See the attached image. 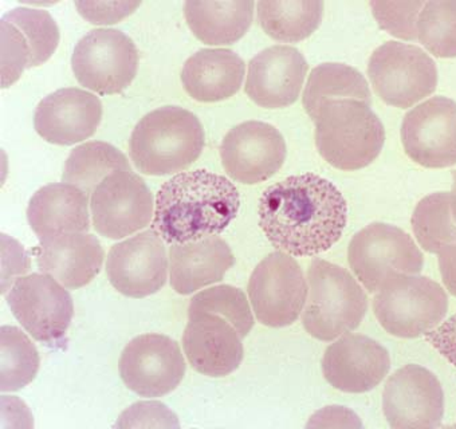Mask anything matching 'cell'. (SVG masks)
<instances>
[{
  "mask_svg": "<svg viewBox=\"0 0 456 429\" xmlns=\"http://www.w3.org/2000/svg\"><path fill=\"white\" fill-rule=\"evenodd\" d=\"M348 206L338 188L315 174H297L265 190L259 226L278 251L315 256L330 250L346 230Z\"/></svg>",
  "mask_w": 456,
  "mask_h": 429,
  "instance_id": "1",
  "label": "cell"
},
{
  "mask_svg": "<svg viewBox=\"0 0 456 429\" xmlns=\"http://www.w3.org/2000/svg\"><path fill=\"white\" fill-rule=\"evenodd\" d=\"M240 190L222 174L206 169L183 172L156 195L152 230L169 245L222 234L237 218Z\"/></svg>",
  "mask_w": 456,
  "mask_h": 429,
  "instance_id": "2",
  "label": "cell"
},
{
  "mask_svg": "<svg viewBox=\"0 0 456 429\" xmlns=\"http://www.w3.org/2000/svg\"><path fill=\"white\" fill-rule=\"evenodd\" d=\"M199 118L179 106H163L145 115L129 140V156L148 176L174 174L192 166L204 148Z\"/></svg>",
  "mask_w": 456,
  "mask_h": 429,
  "instance_id": "3",
  "label": "cell"
},
{
  "mask_svg": "<svg viewBox=\"0 0 456 429\" xmlns=\"http://www.w3.org/2000/svg\"><path fill=\"white\" fill-rule=\"evenodd\" d=\"M313 121L318 153L334 168L359 171L383 150L386 129L370 105L362 101H329Z\"/></svg>",
  "mask_w": 456,
  "mask_h": 429,
  "instance_id": "4",
  "label": "cell"
},
{
  "mask_svg": "<svg viewBox=\"0 0 456 429\" xmlns=\"http://www.w3.org/2000/svg\"><path fill=\"white\" fill-rule=\"evenodd\" d=\"M307 286L302 324L312 337L330 343L360 327L367 294L348 270L314 259L307 269Z\"/></svg>",
  "mask_w": 456,
  "mask_h": 429,
  "instance_id": "5",
  "label": "cell"
},
{
  "mask_svg": "<svg viewBox=\"0 0 456 429\" xmlns=\"http://www.w3.org/2000/svg\"><path fill=\"white\" fill-rule=\"evenodd\" d=\"M373 312L389 335L420 337L444 320L448 296L442 286L429 278L392 272L373 299Z\"/></svg>",
  "mask_w": 456,
  "mask_h": 429,
  "instance_id": "6",
  "label": "cell"
},
{
  "mask_svg": "<svg viewBox=\"0 0 456 429\" xmlns=\"http://www.w3.org/2000/svg\"><path fill=\"white\" fill-rule=\"evenodd\" d=\"M368 76L379 97L400 109L420 102L437 86L434 60L420 47L402 42L378 47L370 55Z\"/></svg>",
  "mask_w": 456,
  "mask_h": 429,
  "instance_id": "7",
  "label": "cell"
},
{
  "mask_svg": "<svg viewBox=\"0 0 456 429\" xmlns=\"http://www.w3.org/2000/svg\"><path fill=\"white\" fill-rule=\"evenodd\" d=\"M139 50L126 34L97 28L77 44L71 57L81 86L101 95L123 93L139 70Z\"/></svg>",
  "mask_w": 456,
  "mask_h": 429,
  "instance_id": "8",
  "label": "cell"
},
{
  "mask_svg": "<svg viewBox=\"0 0 456 429\" xmlns=\"http://www.w3.org/2000/svg\"><path fill=\"white\" fill-rule=\"evenodd\" d=\"M248 290L256 320L265 327L285 328L304 312L309 286L298 262L275 251L254 269Z\"/></svg>",
  "mask_w": 456,
  "mask_h": 429,
  "instance_id": "9",
  "label": "cell"
},
{
  "mask_svg": "<svg viewBox=\"0 0 456 429\" xmlns=\"http://www.w3.org/2000/svg\"><path fill=\"white\" fill-rule=\"evenodd\" d=\"M351 269L370 293H376L392 272L419 274L424 256L412 238L386 223H372L352 238L348 248Z\"/></svg>",
  "mask_w": 456,
  "mask_h": 429,
  "instance_id": "10",
  "label": "cell"
},
{
  "mask_svg": "<svg viewBox=\"0 0 456 429\" xmlns=\"http://www.w3.org/2000/svg\"><path fill=\"white\" fill-rule=\"evenodd\" d=\"M7 304L23 329L39 343H61L73 320L70 294L49 274L18 278L7 295Z\"/></svg>",
  "mask_w": 456,
  "mask_h": 429,
  "instance_id": "11",
  "label": "cell"
},
{
  "mask_svg": "<svg viewBox=\"0 0 456 429\" xmlns=\"http://www.w3.org/2000/svg\"><path fill=\"white\" fill-rule=\"evenodd\" d=\"M93 227L109 239H123L152 222L153 195L139 174L116 171L92 195Z\"/></svg>",
  "mask_w": 456,
  "mask_h": 429,
  "instance_id": "12",
  "label": "cell"
},
{
  "mask_svg": "<svg viewBox=\"0 0 456 429\" xmlns=\"http://www.w3.org/2000/svg\"><path fill=\"white\" fill-rule=\"evenodd\" d=\"M185 368L179 344L153 333L134 338L118 361L121 380L142 397L171 393L184 378Z\"/></svg>",
  "mask_w": 456,
  "mask_h": 429,
  "instance_id": "13",
  "label": "cell"
},
{
  "mask_svg": "<svg viewBox=\"0 0 456 429\" xmlns=\"http://www.w3.org/2000/svg\"><path fill=\"white\" fill-rule=\"evenodd\" d=\"M383 409L392 428H437L444 415V392L434 373L405 365L387 381Z\"/></svg>",
  "mask_w": 456,
  "mask_h": 429,
  "instance_id": "14",
  "label": "cell"
},
{
  "mask_svg": "<svg viewBox=\"0 0 456 429\" xmlns=\"http://www.w3.org/2000/svg\"><path fill=\"white\" fill-rule=\"evenodd\" d=\"M402 142L411 160L424 168L456 164V102L432 97L405 115Z\"/></svg>",
  "mask_w": 456,
  "mask_h": 429,
  "instance_id": "15",
  "label": "cell"
},
{
  "mask_svg": "<svg viewBox=\"0 0 456 429\" xmlns=\"http://www.w3.org/2000/svg\"><path fill=\"white\" fill-rule=\"evenodd\" d=\"M286 142L275 126L246 121L225 134L220 145L223 168L242 184H258L274 176L286 160Z\"/></svg>",
  "mask_w": 456,
  "mask_h": 429,
  "instance_id": "16",
  "label": "cell"
},
{
  "mask_svg": "<svg viewBox=\"0 0 456 429\" xmlns=\"http://www.w3.org/2000/svg\"><path fill=\"white\" fill-rule=\"evenodd\" d=\"M106 274L118 293L131 298L158 293L168 274L163 239L152 230L114 245L106 258Z\"/></svg>",
  "mask_w": 456,
  "mask_h": 429,
  "instance_id": "17",
  "label": "cell"
},
{
  "mask_svg": "<svg viewBox=\"0 0 456 429\" xmlns=\"http://www.w3.org/2000/svg\"><path fill=\"white\" fill-rule=\"evenodd\" d=\"M183 333V349L196 372L209 377H224L242 364L243 337L222 315L208 312H188Z\"/></svg>",
  "mask_w": 456,
  "mask_h": 429,
  "instance_id": "18",
  "label": "cell"
},
{
  "mask_svg": "<svg viewBox=\"0 0 456 429\" xmlns=\"http://www.w3.org/2000/svg\"><path fill=\"white\" fill-rule=\"evenodd\" d=\"M391 369L388 351L378 341L362 335H344L334 341L322 359L325 380L346 393L375 389Z\"/></svg>",
  "mask_w": 456,
  "mask_h": 429,
  "instance_id": "19",
  "label": "cell"
},
{
  "mask_svg": "<svg viewBox=\"0 0 456 429\" xmlns=\"http://www.w3.org/2000/svg\"><path fill=\"white\" fill-rule=\"evenodd\" d=\"M102 120V103L86 90L65 87L45 97L34 113L37 134L55 145L90 139Z\"/></svg>",
  "mask_w": 456,
  "mask_h": 429,
  "instance_id": "20",
  "label": "cell"
},
{
  "mask_svg": "<svg viewBox=\"0 0 456 429\" xmlns=\"http://www.w3.org/2000/svg\"><path fill=\"white\" fill-rule=\"evenodd\" d=\"M309 65L296 47H267L248 63L245 92L256 105L282 109L301 94Z\"/></svg>",
  "mask_w": 456,
  "mask_h": 429,
  "instance_id": "21",
  "label": "cell"
},
{
  "mask_svg": "<svg viewBox=\"0 0 456 429\" xmlns=\"http://www.w3.org/2000/svg\"><path fill=\"white\" fill-rule=\"evenodd\" d=\"M39 240L38 269L52 275L66 288L84 287L102 269L105 255L94 235L69 232Z\"/></svg>",
  "mask_w": 456,
  "mask_h": 429,
  "instance_id": "22",
  "label": "cell"
},
{
  "mask_svg": "<svg viewBox=\"0 0 456 429\" xmlns=\"http://www.w3.org/2000/svg\"><path fill=\"white\" fill-rule=\"evenodd\" d=\"M235 263L232 248L222 238L208 237L169 248V282L177 294L188 295L220 282Z\"/></svg>",
  "mask_w": 456,
  "mask_h": 429,
  "instance_id": "23",
  "label": "cell"
},
{
  "mask_svg": "<svg viewBox=\"0 0 456 429\" xmlns=\"http://www.w3.org/2000/svg\"><path fill=\"white\" fill-rule=\"evenodd\" d=\"M28 219L39 239L69 232H89V196L66 182L45 185L31 198Z\"/></svg>",
  "mask_w": 456,
  "mask_h": 429,
  "instance_id": "24",
  "label": "cell"
},
{
  "mask_svg": "<svg viewBox=\"0 0 456 429\" xmlns=\"http://www.w3.org/2000/svg\"><path fill=\"white\" fill-rule=\"evenodd\" d=\"M245 61L227 49H203L185 61L182 84L199 102H219L240 92L245 78Z\"/></svg>",
  "mask_w": 456,
  "mask_h": 429,
  "instance_id": "25",
  "label": "cell"
},
{
  "mask_svg": "<svg viewBox=\"0 0 456 429\" xmlns=\"http://www.w3.org/2000/svg\"><path fill=\"white\" fill-rule=\"evenodd\" d=\"M256 4L185 2L184 17L193 36L211 46L237 44L251 28Z\"/></svg>",
  "mask_w": 456,
  "mask_h": 429,
  "instance_id": "26",
  "label": "cell"
},
{
  "mask_svg": "<svg viewBox=\"0 0 456 429\" xmlns=\"http://www.w3.org/2000/svg\"><path fill=\"white\" fill-rule=\"evenodd\" d=\"M356 100L372 103L370 85L365 77L344 63H323L313 69L305 86L302 103L312 120L329 101Z\"/></svg>",
  "mask_w": 456,
  "mask_h": 429,
  "instance_id": "27",
  "label": "cell"
},
{
  "mask_svg": "<svg viewBox=\"0 0 456 429\" xmlns=\"http://www.w3.org/2000/svg\"><path fill=\"white\" fill-rule=\"evenodd\" d=\"M323 2L281 0L256 4L258 22L275 41L301 42L309 38L322 22Z\"/></svg>",
  "mask_w": 456,
  "mask_h": 429,
  "instance_id": "28",
  "label": "cell"
},
{
  "mask_svg": "<svg viewBox=\"0 0 456 429\" xmlns=\"http://www.w3.org/2000/svg\"><path fill=\"white\" fill-rule=\"evenodd\" d=\"M116 171H132L128 158L121 150L108 142H85L66 160L62 182L74 185L90 196Z\"/></svg>",
  "mask_w": 456,
  "mask_h": 429,
  "instance_id": "29",
  "label": "cell"
},
{
  "mask_svg": "<svg viewBox=\"0 0 456 429\" xmlns=\"http://www.w3.org/2000/svg\"><path fill=\"white\" fill-rule=\"evenodd\" d=\"M39 359L30 338L14 327L0 329V389L17 392L28 386L38 375Z\"/></svg>",
  "mask_w": 456,
  "mask_h": 429,
  "instance_id": "30",
  "label": "cell"
},
{
  "mask_svg": "<svg viewBox=\"0 0 456 429\" xmlns=\"http://www.w3.org/2000/svg\"><path fill=\"white\" fill-rule=\"evenodd\" d=\"M411 223L419 245L427 253L439 254L447 246L456 245V224L448 192H435L421 198Z\"/></svg>",
  "mask_w": 456,
  "mask_h": 429,
  "instance_id": "31",
  "label": "cell"
},
{
  "mask_svg": "<svg viewBox=\"0 0 456 429\" xmlns=\"http://www.w3.org/2000/svg\"><path fill=\"white\" fill-rule=\"evenodd\" d=\"M418 39L437 58H456V0L426 2L418 20Z\"/></svg>",
  "mask_w": 456,
  "mask_h": 429,
  "instance_id": "32",
  "label": "cell"
},
{
  "mask_svg": "<svg viewBox=\"0 0 456 429\" xmlns=\"http://www.w3.org/2000/svg\"><path fill=\"white\" fill-rule=\"evenodd\" d=\"M2 20L14 25L22 34L30 50V69L44 65L54 54L60 44V28L49 12L18 7L4 15Z\"/></svg>",
  "mask_w": 456,
  "mask_h": 429,
  "instance_id": "33",
  "label": "cell"
},
{
  "mask_svg": "<svg viewBox=\"0 0 456 429\" xmlns=\"http://www.w3.org/2000/svg\"><path fill=\"white\" fill-rule=\"evenodd\" d=\"M215 312L227 318L243 338L248 337L254 328L253 312L248 296L234 286H215L196 294L188 307V312Z\"/></svg>",
  "mask_w": 456,
  "mask_h": 429,
  "instance_id": "34",
  "label": "cell"
},
{
  "mask_svg": "<svg viewBox=\"0 0 456 429\" xmlns=\"http://www.w3.org/2000/svg\"><path fill=\"white\" fill-rule=\"evenodd\" d=\"M426 2H370L373 17L387 33L404 41L418 39V20Z\"/></svg>",
  "mask_w": 456,
  "mask_h": 429,
  "instance_id": "35",
  "label": "cell"
},
{
  "mask_svg": "<svg viewBox=\"0 0 456 429\" xmlns=\"http://www.w3.org/2000/svg\"><path fill=\"white\" fill-rule=\"evenodd\" d=\"M118 428L134 426H179L176 416L166 405L158 401H142L132 405L118 418Z\"/></svg>",
  "mask_w": 456,
  "mask_h": 429,
  "instance_id": "36",
  "label": "cell"
},
{
  "mask_svg": "<svg viewBox=\"0 0 456 429\" xmlns=\"http://www.w3.org/2000/svg\"><path fill=\"white\" fill-rule=\"evenodd\" d=\"M79 14L94 25H113L140 7V2H76Z\"/></svg>",
  "mask_w": 456,
  "mask_h": 429,
  "instance_id": "37",
  "label": "cell"
},
{
  "mask_svg": "<svg viewBox=\"0 0 456 429\" xmlns=\"http://www.w3.org/2000/svg\"><path fill=\"white\" fill-rule=\"evenodd\" d=\"M426 340L436 349L448 362L456 367V314L448 318L436 329L427 333Z\"/></svg>",
  "mask_w": 456,
  "mask_h": 429,
  "instance_id": "38",
  "label": "cell"
},
{
  "mask_svg": "<svg viewBox=\"0 0 456 429\" xmlns=\"http://www.w3.org/2000/svg\"><path fill=\"white\" fill-rule=\"evenodd\" d=\"M439 270L445 288L456 296V245L447 246L440 251Z\"/></svg>",
  "mask_w": 456,
  "mask_h": 429,
  "instance_id": "39",
  "label": "cell"
},
{
  "mask_svg": "<svg viewBox=\"0 0 456 429\" xmlns=\"http://www.w3.org/2000/svg\"><path fill=\"white\" fill-rule=\"evenodd\" d=\"M452 190L450 192L451 212H452V219L456 224V171L452 172Z\"/></svg>",
  "mask_w": 456,
  "mask_h": 429,
  "instance_id": "40",
  "label": "cell"
}]
</instances>
